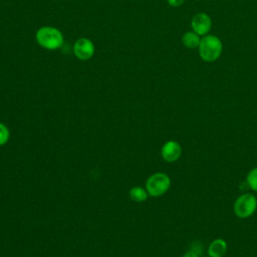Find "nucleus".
I'll use <instances>...</instances> for the list:
<instances>
[{
    "label": "nucleus",
    "instance_id": "obj_5",
    "mask_svg": "<svg viewBox=\"0 0 257 257\" xmlns=\"http://www.w3.org/2000/svg\"><path fill=\"white\" fill-rule=\"evenodd\" d=\"M94 44L87 37L78 38L73 44V53L79 60H88L94 54Z\"/></svg>",
    "mask_w": 257,
    "mask_h": 257
},
{
    "label": "nucleus",
    "instance_id": "obj_11",
    "mask_svg": "<svg viewBox=\"0 0 257 257\" xmlns=\"http://www.w3.org/2000/svg\"><path fill=\"white\" fill-rule=\"evenodd\" d=\"M246 182L248 186L255 192H257V167L252 169L246 178Z\"/></svg>",
    "mask_w": 257,
    "mask_h": 257
},
{
    "label": "nucleus",
    "instance_id": "obj_10",
    "mask_svg": "<svg viewBox=\"0 0 257 257\" xmlns=\"http://www.w3.org/2000/svg\"><path fill=\"white\" fill-rule=\"evenodd\" d=\"M128 196H130V199L136 203L145 202L149 198V194L146 188H143L141 186L133 187L128 192Z\"/></svg>",
    "mask_w": 257,
    "mask_h": 257
},
{
    "label": "nucleus",
    "instance_id": "obj_13",
    "mask_svg": "<svg viewBox=\"0 0 257 257\" xmlns=\"http://www.w3.org/2000/svg\"><path fill=\"white\" fill-rule=\"evenodd\" d=\"M189 250L194 251L195 253H197L200 256V254H203V252H204V245L200 241H193L189 246Z\"/></svg>",
    "mask_w": 257,
    "mask_h": 257
},
{
    "label": "nucleus",
    "instance_id": "obj_12",
    "mask_svg": "<svg viewBox=\"0 0 257 257\" xmlns=\"http://www.w3.org/2000/svg\"><path fill=\"white\" fill-rule=\"evenodd\" d=\"M10 139V132L6 124L0 122V147L6 145Z\"/></svg>",
    "mask_w": 257,
    "mask_h": 257
},
{
    "label": "nucleus",
    "instance_id": "obj_7",
    "mask_svg": "<svg viewBox=\"0 0 257 257\" xmlns=\"http://www.w3.org/2000/svg\"><path fill=\"white\" fill-rule=\"evenodd\" d=\"M181 155H182L181 145L178 142L173 140L166 142L161 149V156L163 160H165L168 163H173L178 161Z\"/></svg>",
    "mask_w": 257,
    "mask_h": 257
},
{
    "label": "nucleus",
    "instance_id": "obj_8",
    "mask_svg": "<svg viewBox=\"0 0 257 257\" xmlns=\"http://www.w3.org/2000/svg\"><path fill=\"white\" fill-rule=\"evenodd\" d=\"M227 251V242L222 238L213 240L208 247L209 257H223Z\"/></svg>",
    "mask_w": 257,
    "mask_h": 257
},
{
    "label": "nucleus",
    "instance_id": "obj_2",
    "mask_svg": "<svg viewBox=\"0 0 257 257\" xmlns=\"http://www.w3.org/2000/svg\"><path fill=\"white\" fill-rule=\"evenodd\" d=\"M223 50V44L219 37L215 35H205L201 38L198 46L200 57L206 62H213L217 60Z\"/></svg>",
    "mask_w": 257,
    "mask_h": 257
},
{
    "label": "nucleus",
    "instance_id": "obj_15",
    "mask_svg": "<svg viewBox=\"0 0 257 257\" xmlns=\"http://www.w3.org/2000/svg\"><path fill=\"white\" fill-rule=\"evenodd\" d=\"M182 257H200L197 253H195L194 251H192V250H188L187 252H185L184 253V255L182 256Z\"/></svg>",
    "mask_w": 257,
    "mask_h": 257
},
{
    "label": "nucleus",
    "instance_id": "obj_6",
    "mask_svg": "<svg viewBox=\"0 0 257 257\" xmlns=\"http://www.w3.org/2000/svg\"><path fill=\"white\" fill-rule=\"evenodd\" d=\"M191 27L193 31L200 36H205L211 30L212 20L207 13L200 12L193 16L191 20Z\"/></svg>",
    "mask_w": 257,
    "mask_h": 257
},
{
    "label": "nucleus",
    "instance_id": "obj_1",
    "mask_svg": "<svg viewBox=\"0 0 257 257\" xmlns=\"http://www.w3.org/2000/svg\"><path fill=\"white\" fill-rule=\"evenodd\" d=\"M35 40L39 46L47 50H56L63 44V35L59 29L52 26H42L35 34Z\"/></svg>",
    "mask_w": 257,
    "mask_h": 257
},
{
    "label": "nucleus",
    "instance_id": "obj_14",
    "mask_svg": "<svg viewBox=\"0 0 257 257\" xmlns=\"http://www.w3.org/2000/svg\"><path fill=\"white\" fill-rule=\"evenodd\" d=\"M167 2L172 7H179L185 2V0H167Z\"/></svg>",
    "mask_w": 257,
    "mask_h": 257
},
{
    "label": "nucleus",
    "instance_id": "obj_3",
    "mask_svg": "<svg viewBox=\"0 0 257 257\" xmlns=\"http://www.w3.org/2000/svg\"><path fill=\"white\" fill-rule=\"evenodd\" d=\"M171 187V179L170 177L162 172L154 173L151 175L147 181L145 188L150 197L158 198L163 196L165 193L169 191Z\"/></svg>",
    "mask_w": 257,
    "mask_h": 257
},
{
    "label": "nucleus",
    "instance_id": "obj_4",
    "mask_svg": "<svg viewBox=\"0 0 257 257\" xmlns=\"http://www.w3.org/2000/svg\"><path fill=\"white\" fill-rule=\"evenodd\" d=\"M257 209V198L251 193L240 195L234 203V212L239 218L252 216Z\"/></svg>",
    "mask_w": 257,
    "mask_h": 257
},
{
    "label": "nucleus",
    "instance_id": "obj_9",
    "mask_svg": "<svg viewBox=\"0 0 257 257\" xmlns=\"http://www.w3.org/2000/svg\"><path fill=\"white\" fill-rule=\"evenodd\" d=\"M201 41V37L194 31H188L182 36V43L189 49L198 48Z\"/></svg>",
    "mask_w": 257,
    "mask_h": 257
}]
</instances>
